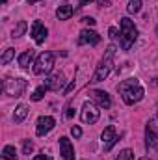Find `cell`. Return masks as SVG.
Listing matches in <instances>:
<instances>
[{"mask_svg":"<svg viewBox=\"0 0 158 160\" xmlns=\"http://www.w3.org/2000/svg\"><path fill=\"white\" fill-rule=\"evenodd\" d=\"M117 93L121 95L125 104L132 106V104H136V102H140L143 99L145 91H143V88H141L138 78H126L117 84Z\"/></svg>","mask_w":158,"mask_h":160,"instance_id":"1","label":"cell"},{"mask_svg":"<svg viewBox=\"0 0 158 160\" xmlns=\"http://www.w3.org/2000/svg\"><path fill=\"white\" fill-rule=\"evenodd\" d=\"M116 50H117V48H116V45H110V47L106 48V52H104L102 60L99 62V65H97V69H95V73H93V77H91V82H101V80H104L110 73H112Z\"/></svg>","mask_w":158,"mask_h":160,"instance_id":"2","label":"cell"},{"mask_svg":"<svg viewBox=\"0 0 158 160\" xmlns=\"http://www.w3.org/2000/svg\"><path fill=\"white\" fill-rule=\"evenodd\" d=\"M136 39H138V28L134 26V22L128 17H123L121 19V38H119L123 50H130V47L134 45Z\"/></svg>","mask_w":158,"mask_h":160,"instance_id":"3","label":"cell"},{"mask_svg":"<svg viewBox=\"0 0 158 160\" xmlns=\"http://www.w3.org/2000/svg\"><path fill=\"white\" fill-rule=\"evenodd\" d=\"M28 82L24 78H7L4 84H2V91L9 97H21L26 89Z\"/></svg>","mask_w":158,"mask_h":160,"instance_id":"4","label":"cell"},{"mask_svg":"<svg viewBox=\"0 0 158 160\" xmlns=\"http://www.w3.org/2000/svg\"><path fill=\"white\" fill-rule=\"evenodd\" d=\"M101 118V110H99V106H95L91 101H86L84 104H82V110H80V119L82 123H86V125H93V123H97Z\"/></svg>","mask_w":158,"mask_h":160,"instance_id":"5","label":"cell"},{"mask_svg":"<svg viewBox=\"0 0 158 160\" xmlns=\"http://www.w3.org/2000/svg\"><path fill=\"white\" fill-rule=\"evenodd\" d=\"M54 67V54L52 52H43L37 56L36 63H34V73L36 75H47L50 73Z\"/></svg>","mask_w":158,"mask_h":160,"instance_id":"6","label":"cell"},{"mask_svg":"<svg viewBox=\"0 0 158 160\" xmlns=\"http://www.w3.org/2000/svg\"><path fill=\"white\" fill-rule=\"evenodd\" d=\"M145 147L147 151H158V130L155 128V121H149L145 127Z\"/></svg>","mask_w":158,"mask_h":160,"instance_id":"7","label":"cell"},{"mask_svg":"<svg viewBox=\"0 0 158 160\" xmlns=\"http://www.w3.org/2000/svg\"><path fill=\"white\" fill-rule=\"evenodd\" d=\"M101 138H102V147H104V151H110L116 143H117V132H116V127H106L104 130H102V134H101Z\"/></svg>","mask_w":158,"mask_h":160,"instance_id":"8","label":"cell"},{"mask_svg":"<svg viewBox=\"0 0 158 160\" xmlns=\"http://www.w3.org/2000/svg\"><path fill=\"white\" fill-rule=\"evenodd\" d=\"M54 125H56L54 118H50V116H41L39 119H37L36 134H37V136H45V134H48V132L54 128Z\"/></svg>","mask_w":158,"mask_h":160,"instance_id":"9","label":"cell"},{"mask_svg":"<svg viewBox=\"0 0 158 160\" xmlns=\"http://www.w3.org/2000/svg\"><path fill=\"white\" fill-rule=\"evenodd\" d=\"M99 41H101V36L97 32H93V30H87V28H84L78 36V45H91V47H95V45H99Z\"/></svg>","mask_w":158,"mask_h":160,"instance_id":"10","label":"cell"},{"mask_svg":"<svg viewBox=\"0 0 158 160\" xmlns=\"http://www.w3.org/2000/svg\"><path fill=\"white\" fill-rule=\"evenodd\" d=\"M60 155L63 160H75V149H73V143L69 138L62 136L60 138Z\"/></svg>","mask_w":158,"mask_h":160,"instance_id":"11","label":"cell"},{"mask_svg":"<svg viewBox=\"0 0 158 160\" xmlns=\"http://www.w3.org/2000/svg\"><path fill=\"white\" fill-rule=\"evenodd\" d=\"M47 36H48V30L43 26V22L34 21V24H32V38H34V41H36L37 45H41V43H45Z\"/></svg>","mask_w":158,"mask_h":160,"instance_id":"12","label":"cell"},{"mask_svg":"<svg viewBox=\"0 0 158 160\" xmlns=\"http://www.w3.org/2000/svg\"><path fill=\"white\" fill-rule=\"evenodd\" d=\"M45 86H47L48 89H52V91H60V89L65 86V77H63V73H56V75L48 77L47 82H45Z\"/></svg>","mask_w":158,"mask_h":160,"instance_id":"13","label":"cell"},{"mask_svg":"<svg viewBox=\"0 0 158 160\" xmlns=\"http://www.w3.org/2000/svg\"><path fill=\"white\" fill-rule=\"evenodd\" d=\"M91 97L97 101V104H99L101 108H110V106H112V99H110V95H108L106 91L93 89V91H91Z\"/></svg>","mask_w":158,"mask_h":160,"instance_id":"14","label":"cell"},{"mask_svg":"<svg viewBox=\"0 0 158 160\" xmlns=\"http://www.w3.org/2000/svg\"><path fill=\"white\" fill-rule=\"evenodd\" d=\"M73 13H75L73 6L65 4V6H60V8H58V11H56V17H58L60 21H67V19H71V17H73Z\"/></svg>","mask_w":158,"mask_h":160,"instance_id":"15","label":"cell"},{"mask_svg":"<svg viewBox=\"0 0 158 160\" xmlns=\"http://www.w3.org/2000/svg\"><path fill=\"white\" fill-rule=\"evenodd\" d=\"M32 62H34V50H24V52L19 56V65H21V69H28Z\"/></svg>","mask_w":158,"mask_h":160,"instance_id":"16","label":"cell"},{"mask_svg":"<svg viewBox=\"0 0 158 160\" xmlns=\"http://www.w3.org/2000/svg\"><path fill=\"white\" fill-rule=\"evenodd\" d=\"M26 116H28V106L26 104H19L15 108V112H13V121L15 123H22Z\"/></svg>","mask_w":158,"mask_h":160,"instance_id":"17","label":"cell"},{"mask_svg":"<svg viewBox=\"0 0 158 160\" xmlns=\"http://www.w3.org/2000/svg\"><path fill=\"white\" fill-rule=\"evenodd\" d=\"M26 28H28L26 21H19V22H17V26H15V28H13V32H11V38L15 39V38H21V36H24Z\"/></svg>","mask_w":158,"mask_h":160,"instance_id":"18","label":"cell"},{"mask_svg":"<svg viewBox=\"0 0 158 160\" xmlns=\"http://www.w3.org/2000/svg\"><path fill=\"white\" fill-rule=\"evenodd\" d=\"M2 157H4V160H15L17 158L15 147H13V145H6V147L2 149Z\"/></svg>","mask_w":158,"mask_h":160,"instance_id":"19","label":"cell"},{"mask_svg":"<svg viewBox=\"0 0 158 160\" xmlns=\"http://www.w3.org/2000/svg\"><path fill=\"white\" fill-rule=\"evenodd\" d=\"M13 56H15V48H6V52L2 54V58H0V62H2V65H6V63H9L11 60H13Z\"/></svg>","mask_w":158,"mask_h":160,"instance_id":"20","label":"cell"},{"mask_svg":"<svg viewBox=\"0 0 158 160\" xmlns=\"http://www.w3.org/2000/svg\"><path fill=\"white\" fill-rule=\"evenodd\" d=\"M47 89H48V88H47L45 84H43V86H39V88L32 93V101H36V102H37V101H41V99L45 97V91H47Z\"/></svg>","mask_w":158,"mask_h":160,"instance_id":"21","label":"cell"},{"mask_svg":"<svg viewBox=\"0 0 158 160\" xmlns=\"http://www.w3.org/2000/svg\"><path fill=\"white\" fill-rule=\"evenodd\" d=\"M140 9H141V2L140 0H130L128 6H126V11L128 13H138Z\"/></svg>","mask_w":158,"mask_h":160,"instance_id":"22","label":"cell"},{"mask_svg":"<svg viewBox=\"0 0 158 160\" xmlns=\"http://www.w3.org/2000/svg\"><path fill=\"white\" fill-rule=\"evenodd\" d=\"M116 160H134V153H132L130 149H123Z\"/></svg>","mask_w":158,"mask_h":160,"instance_id":"23","label":"cell"},{"mask_svg":"<svg viewBox=\"0 0 158 160\" xmlns=\"http://www.w3.org/2000/svg\"><path fill=\"white\" fill-rule=\"evenodd\" d=\"M34 151V143L30 142V140H24V143H22V153L24 155H30Z\"/></svg>","mask_w":158,"mask_h":160,"instance_id":"24","label":"cell"},{"mask_svg":"<svg viewBox=\"0 0 158 160\" xmlns=\"http://www.w3.org/2000/svg\"><path fill=\"white\" fill-rule=\"evenodd\" d=\"M108 34H110V38H112V39H117V38H121V34L117 32V28H116V26H110V28H108Z\"/></svg>","mask_w":158,"mask_h":160,"instance_id":"25","label":"cell"},{"mask_svg":"<svg viewBox=\"0 0 158 160\" xmlns=\"http://www.w3.org/2000/svg\"><path fill=\"white\" fill-rule=\"evenodd\" d=\"M71 134H73L75 138H80V136H82V128H80L78 125H75V127H71Z\"/></svg>","mask_w":158,"mask_h":160,"instance_id":"26","label":"cell"},{"mask_svg":"<svg viewBox=\"0 0 158 160\" xmlns=\"http://www.w3.org/2000/svg\"><path fill=\"white\" fill-rule=\"evenodd\" d=\"M82 21H84V22H86V24H89V26H93V24H95V22H97V21H95V19H91V17H84V19H82Z\"/></svg>","mask_w":158,"mask_h":160,"instance_id":"27","label":"cell"},{"mask_svg":"<svg viewBox=\"0 0 158 160\" xmlns=\"http://www.w3.org/2000/svg\"><path fill=\"white\" fill-rule=\"evenodd\" d=\"M65 116H67V118H73V116H75V110L69 106V108H67V112H65Z\"/></svg>","mask_w":158,"mask_h":160,"instance_id":"28","label":"cell"},{"mask_svg":"<svg viewBox=\"0 0 158 160\" xmlns=\"http://www.w3.org/2000/svg\"><path fill=\"white\" fill-rule=\"evenodd\" d=\"M34 160H52V158H50V157H47V155H37Z\"/></svg>","mask_w":158,"mask_h":160,"instance_id":"29","label":"cell"},{"mask_svg":"<svg viewBox=\"0 0 158 160\" xmlns=\"http://www.w3.org/2000/svg\"><path fill=\"white\" fill-rule=\"evenodd\" d=\"M99 4H101V6H104V8L112 6V4H110V0H99Z\"/></svg>","mask_w":158,"mask_h":160,"instance_id":"30","label":"cell"},{"mask_svg":"<svg viewBox=\"0 0 158 160\" xmlns=\"http://www.w3.org/2000/svg\"><path fill=\"white\" fill-rule=\"evenodd\" d=\"M89 2H91V0H82V2H80V6H87Z\"/></svg>","mask_w":158,"mask_h":160,"instance_id":"31","label":"cell"},{"mask_svg":"<svg viewBox=\"0 0 158 160\" xmlns=\"http://www.w3.org/2000/svg\"><path fill=\"white\" fill-rule=\"evenodd\" d=\"M28 2H30V4H36V2H39V0H28Z\"/></svg>","mask_w":158,"mask_h":160,"instance_id":"32","label":"cell"},{"mask_svg":"<svg viewBox=\"0 0 158 160\" xmlns=\"http://www.w3.org/2000/svg\"><path fill=\"white\" fill-rule=\"evenodd\" d=\"M156 34H158V26H156Z\"/></svg>","mask_w":158,"mask_h":160,"instance_id":"33","label":"cell"},{"mask_svg":"<svg viewBox=\"0 0 158 160\" xmlns=\"http://www.w3.org/2000/svg\"><path fill=\"white\" fill-rule=\"evenodd\" d=\"M140 160H145V158H140Z\"/></svg>","mask_w":158,"mask_h":160,"instance_id":"34","label":"cell"},{"mask_svg":"<svg viewBox=\"0 0 158 160\" xmlns=\"http://www.w3.org/2000/svg\"><path fill=\"white\" fill-rule=\"evenodd\" d=\"M69 2H71V0H69Z\"/></svg>","mask_w":158,"mask_h":160,"instance_id":"35","label":"cell"}]
</instances>
